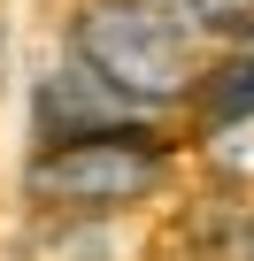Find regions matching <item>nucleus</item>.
Wrapping results in <instances>:
<instances>
[{"label": "nucleus", "instance_id": "nucleus-1", "mask_svg": "<svg viewBox=\"0 0 254 261\" xmlns=\"http://www.w3.org/2000/svg\"><path fill=\"white\" fill-rule=\"evenodd\" d=\"M70 54L139 108L200 85V31L162 0H85L70 16Z\"/></svg>", "mask_w": 254, "mask_h": 261}, {"label": "nucleus", "instance_id": "nucleus-4", "mask_svg": "<svg viewBox=\"0 0 254 261\" xmlns=\"http://www.w3.org/2000/svg\"><path fill=\"white\" fill-rule=\"evenodd\" d=\"M200 162L223 185H254V108L223 115V123H200Z\"/></svg>", "mask_w": 254, "mask_h": 261}, {"label": "nucleus", "instance_id": "nucleus-5", "mask_svg": "<svg viewBox=\"0 0 254 261\" xmlns=\"http://www.w3.org/2000/svg\"><path fill=\"white\" fill-rule=\"evenodd\" d=\"M200 253H208V261H254V215H239L231 230L200 238Z\"/></svg>", "mask_w": 254, "mask_h": 261}, {"label": "nucleus", "instance_id": "nucleus-3", "mask_svg": "<svg viewBox=\"0 0 254 261\" xmlns=\"http://www.w3.org/2000/svg\"><path fill=\"white\" fill-rule=\"evenodd\" d=\"M39 130L54 146H77V139H131L147 130V108L123 100L108 77H93L77 54H62V69H47L39 85Z\"/></svg>", "mask_w": 254, "mask_h": 261}, {"label": "nucleus", "instance_id": "nucleus-2", "mask_svg": "<svg viewBox=\"0 0 254 261\" xmlns=\"http://www.w3.org/2000/svg\"><path fill=\"white\" fill-rule=\"evenodd\" d=\"M162 185V139L131 130V139H77V146H47L39 169L24 177V192L39 207H70V215H100Z\"/></svg>", "mask_w": 254, "mask_h": 261}, {"label": "nucleus", "instance_id": "nucleus-6", "mask_svg": "<svg viewBox=\"0 0 254 261\" xmlns=\"http://www.w3.org/2000/svg\"><path fill=\"white\" fill-rule=\"evenodd\" d=\"M185 8H193L200 23H246V16H254V0H185Z\"/></svg>", "mask_w": 254, "mask_h": 261}]
</instances>
